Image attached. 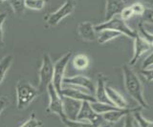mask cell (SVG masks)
Masks as SVG:
<instances>
[{
    "label": "cell",
    "mask_w": 153,
    "mask_h": 127,
    "mask_svg": "<svg viewBox=\"0 0 153 127\" xmlns=\"http://www.w3.org/2000/svg\"><path fill=\"white\" fill-rule=\"evenodd\" d=\"M105 90H106L108 98L110 100V101L113 103V105H115L116 107H119V108H123V109L129 108L126 100L117 90H115L114 88H112L109 85L105 86Z\"/></svg>",
    "instance_id": "obj_16"
},
{
    "label": "cell",
    "mask_w": 153,
    "mask_h": 127,
    "mask_svg": "<svg viewBox=\"0 0 153 127\" xmlns=\"http://www.w3.org/2000/svg\"><path fill=\"white\" fill-rule=\"evenodd\" d=\"M39 76V85L38 90L43 92L47 90L49 84L53 81V76H54V63L51 59V56L48 54H44L42 58V63L38 72Z\"/></svg>",
    "instance_id": "obj_5"
},
{
    "label": "cell",
    "mask_w": 153,
    "mask_h": 127,
    "mask_svg": "<svg viewBox=\"0 0 153 127\" xmlns=\"http://www.w3.org/2000/svg\"><path fill=\"white\" fill-rule=\"evenodd\" d=\"M9 104V100L7 97H1L0 98V115L2 114V112L5 110V108H6Z\"/></svg>",
    "instance_id": "obj_35"
},
{
    "label": "cell",
    "mask_w": 153,
    "mask_h": 127,
    "mask_svg": "<svg viewBox=\"0 0 153 127\" xmlns=\"http://www.w3.org/2000/svg\"><path fill=\"white\" fill-rule=\"evenodd\" d=\"M138 31H139L138 34L140 35L143 39H146L151 46V48L153 49V34H151V32L146 30V28L143 27L142 21L139 23V25H138Z\"/></svg>",
    "instance_id": "obj_25"
},
{
    "label": "cell",
    "mask_w": 153,
    "mask_h": 127,
    "mask_svg": "<svg viewBox=\"0 0 153 127\" xmlns=\"http://www.w3.org/2000/svg\"><path fill=\"white\" fill-rule=\"evenodd\" d=\"M151 66H153V53L150 54L148 56H146V59L143 60V62L142 64L143 70L148 69V68H150Z\"/></svg>",
    "instance_id": "obj_33"
},
{
    "label": "cell",
    "mask_w": 153,
    "mask_h": 127,
    "mask_svg": "<svg viewBox=\"0 0 153 127\" xmlns=\"http://www.w3.org/2000/svg\"><path fill=\"white\" fill-rule=\"evenodd\" d=\"M62 123L66 127H95L91 122L83 121V120H70L68 117H63L60 119Z\"/></svg>",
    "instance_id": "obj_22"
},
{
    "label": "cell",
    "mask_w": 153,
    "mask_h": 127,
    "mask_svg": "<svg viewBox=\"0 0 153 127\" xmlns=\"http://www.w3.org/2000/svg\"><path fill=\"white\" fill-rule=\"evenodd\" d=\"M16 107L19 110L27 108L33 100L39 95L40 91L29 82L27 79L22 78L18 80L16 86Z\"/></svg>",
    "instance_id": "obj_2"
},
{
    "label": "cell",
    "mask_w": 153,
    "mask_h": 127,
    "mask_svg": "<svg viewBox=\"0 0 153 127\" xmlns=\"http://www.w3.org/2000/svg\"><path fill=\"white\" fill-rule=\"evenodd\" d=\"M134 120H135L139 127H153V122L146 120L145 117L141 114V111H136L132 114Z\"/></svg>",
    "instance_id": "obj_23"
},
{
    "label": "cell",
    "mask_w": 153,
    "mask_h": 127,
    "mask_svg": "<svg viewBox=\"0 0 153 127\" xmlns=\"http://www.w3.org/2000/svg\"><path fill=\"white\" fill-rule=\"evenodd\" d=\"M123 127H135L134 126V117L132 114L126 116V120H124Z\"/></svg>",
    "instance_id": "obj_34"
},
{
    "label": "cell",
    "mask_w": 153,
    "mask_h": 127,
    "mask_svg": "<svg viewBox=\"0 0 153 127\" xmlns=\"http://www.w3.org/2000/svg\"><path fill=\"white\" fill-rule=\"evenodd\" d=\"M63 83L65 85L83 89L84 91H86L89 94H93L96 91V85L92 79L85 76H81V75L69 77V78H64Z\"/></svg>",
    "instance_id": "obj_9"
},
{
    "label": "cell",
    "mask_w": 153,
    "mask_h": 127,
    "mask_svg": "<svg viewBox=\"0 0 153 127\" xmlns=\"http://www.w3.org/2000/svg\"><path fill=\"white\" fill-rule=\"evenodd\" d=\"M140 73H141V75H143V77L145 78L148 82L153 81V68L141 70Z\"/></svg>",
    "instance_id": "obj_32"
},
{
    "label": "cell",
    "mask_w": 153,
    "mask_h": 127,
    "mask_svg": "<svg viewBox=\"0 0 153 127\" xmlns=\"http://www.w3.org/2000/svg\"><path fill=\"white\" fill-rule=\"evenodd\" d=\"M141 109H143V108L140 106L135 107V108H126V109L120 108L118 110L105 113V114L102 115V117L105 122H108V123L112 124V123H115V122H118L123 117H126L129 114H133V113L136 111H141Z\"/></svg>",
    "instance_id": "obj_13"
},
{
    "label": "cell",
    "mask_w": 153,
    "mask_h": 127,
    "mask_svg": "<svg viewBox=\"0 0 153 127\" xmlns=\"http://www.w3.org/2000/svg\"><path fill=\"white\" fill-rule=\"evenodd\" d=\"M96 127H113L111 123H108V122H104V123L100 124L99 126H96Z\"/></svg>",
    "instance_id": "obj_36"
},
{
    "label": "cell",
    "mask_w": 153,
    "mask_h": 127,
    "mask_svg": "<svg viewBox=\"0 0 153 127\" xmlns=\"http://www.w3.org/2000/svg\"><path fill=\"white\" fill-rule=\"evenodd\" d=\"M76 0H66V2L62 5L59 10L47 17V23L51 26H56L59 23L64 19L65 17L70 16L75 10Z\"/></svg>",
    "instance_id": "obj_8"
},
{
    "label": "cell",
    "mask_w": 153,
    "mask_h": 127,
    "mask_svg": "<svg viewBox=\"0 0 153 127\" xmlns=\"http://www.w3.org/2000/svg\"><path fill=\"white\" fill-rule=\"evenodd\" d=\"M4 1H7V0H0V2H4Z\"/></svg>",
    "instance_id": "obj_38"
},
{
    "label": "cell",
    "mask_w": 153,
    "mask_h": 127,
    "mask_svg": "<svg viewBox=\"0 0 153 127\" xmlns=\"http://www.w3.org/2000/svg\"><path fill=\"white\" fill-rule=\"evenodd\" d=\"M46 0H25V6L28 9L35 11H39L43 9Z\"/></svg>",
    "instance_id": "obj_26"
},
{
    "label": "cell",
    "mask_w": 153,
    "mask_h": 127,
    "mask_svg": "<svg viewBox=\"0 0 153 127\" xmlns=\"http://www.w3.org/2000/svg\"><path fill=\"white\" fill-rule=\"evenodd\" d=\"M105 86H106V84H105V78L103 77V75L100 74L98 77L97 85H96L95 98H96V100L99 102L107 103V104L113 105V103L110 101V100L108 98L106 90H105Z\"/></svg>",
    "instance_id": "obj_15"
},
{
    "label": "cell",
    "mask_w": 153,
    "mask_h": 127,
    "mask_svg": "<svg viewBox=\"0 0 153 127\" xmlns=\"http://www.w3.org/2000/svg\"><path fill=\"white\" fill-rule=\"evenodd\" d=\"M126 2L127 0H106L104 21H109L114 16H120L123 8L126 7Z\"/></svg>",
    "instance_id": "obj_12"
},
{
    "label": "cell",
    "mask_w": 153,
    "mask_h": 127,
    "mask_svg": "<svg viewBox=\"0 0 153 127\" xmlns=\"http://www.w3.org/2000/svg\"><path fill=\"white\" fill-rule=\"evenodd\" d=\"M133 40H134V51H133L132 58L130 61H129V65L130 66L135 64L138 61V59L143 54H146L147 51H149L151 49V46L149 45V43L146 39H143L139 34H137V35Z\"/></svg>",
    "instance_id": "obj_11"
},
{
    "label": "cell",
    "mask_w": 153,
    "mask_h": 127,
    "mask_svg": "<svg viewBox=\"0 0 153 127\" xmlns=\"http://www.w3.org/2000/svg\"><path fill=\"white\" fill-rule=\"evenodd\" d=\"M13 60V55H5L4 58L0 60V84L2 83L5 76H6L7 72L9 71L10 67H11Z\"/></svg>",
    "instance_id": "obj_20"
},
{
    "label": "cell",
    "mask_w": 153,
    "mask_h": 127,
    "mask_svg": "<svg viewBox=\"0 0 153 127\" xmlns=\"http://www.w3.org/2000/svg\"><path fill=\"white\" fill-rule=\"evenodd\" d=\"M76 120L91 122L95 127L105 122L102 117V115L97 114V113L93 110V108L91 107L90 102L88 101H81L79 110L78 112Z\"/></svg>",
    "instance_id": "obj_7"
},
{
    "label": "cell",
    "mask_w": 153,
    "mask_h": 127,
    "mask_svg": "<svg viewBox=\"0 0 153 127\" xmlns=\"http://www.w3.org/2000/svg\"><path fill=\"white\" fill-rule=\"evenodd\" d=\"M72 56V51H69L63 56L56 60V62L54 64V76H53L52 84L54 85L56 92L61 96L62 85H63L64 74L67 67V64L69 63V60ZM62 97V96H61Z\"/></svg>",
    "instance_id": "obj_4"
},
{
    "label": "cell",
    "mask_w": 153,
    "mask_h": 127,
    "mask_svg": "<svg viewBox=\"0 0 153 127\" xmlns=\"http://www.w3.org/2000/svg\"><path fill=\"white\" fill-rule=\"evenodd\" d=\"M133 16H134V13H133V11H132V9H131L130 6H129V7H124L123 10L122 11V13H120V16H121V18H122L123 20H124V21L130 19V18Z\"/></svg>",
    "instance_id": "obj_30"
},
{
    "label": "cell",
    "mask_w": 153,
    "mask_h": 127,
    "mask_svg": "<svg viewBox=\"0 0 153 127\" xmlns=\"http://www.w3.org/2000/svg\"><path fill=\"white\" fill-rule=\"evenodd\" d=\"M79 35L84 41L92 42L98 39L97 32L95 30V26L89 21H83L79 23Z\"/></svg>",
    "instance_id": "obj_14"
},
{
    "label": "cell",
    "mask_w": 153,
    "mask_h": 127,
    "mask_svg": "<svg viewBox=\"0 0 153 127\" xmlns=\"http://www.w3.org/2000/svg\"><path fill=\"white\" fill-rule=\"evenodd\" d=\"M10 5H11L13 13L17 16H21L25 10V0H10Z\"/></svg>",
    "instance_id": "obj_24"
},
{
    "label": "cell",
    "mask_w": 153,
    "mask_h": 127,
    "mask_svg": "<svg viewBox=\"0 0 153 127\" xmlns=\"http://www.w3.org/2000/svg\"><path fill=\"white\" fill-rule=\"evenodd\" d=\"M73 65L76 70H85L89 66V58L84 54L76 55L73 59Z\"/></svg>",
    "instance_id": "obj_21"
},
{
    "label": "cell",
    "mask_w": 153,
    "mask_h": 127,
    "mask_svg": "<svg viewBox=\"0 0 153 127\" xmlns=\"http://www.w3.org/2000/svg\"><path fill=\"white\" fill-rule=\"evenodd\" d=\"M142 22L153 24V9L146 8L145 12L142 15Z\"/></svg>",
    "instance_id": "obj_28"
},
{
    "label": "cell",
    "mask_w": 153,
    "mask_h": 127,
    "mask_svg": "<svg viewBox=\"0 0 153 127\" xmlns=\"http://www.w3.org/2000/svg\"><path fill=\"white\" fill-rule=\"evenodd\" d=\"M113 30L121 32L122 35H124L130 38L134 39L135 36L137 35L138 32L132 30L130 27H128L126 21L123 20L120 16H114L112 19H110L109 21H104L103 23H100L98 25H95V30L97 32H100L102 30Z\"/></svg>",
    "instance_id": "obj_3"
},
{
    "label": "cell",
    "mask_w": 153,
    "mask_h": 127,
    "mask_svg": "<svg viewBox=\"0 0 153 127\" xmlns=\"http://www.w3.org/2000/svg\"><path fill=\"white\" fill-rule=\"evenodd\" d=\"M42 124V121L36 117V115L33 114L29 119L21 124L19 127H40Z\"/></svg>",
    "instance_id": "obj_27"
},
{
    "label": "cell",
    "mask_w": 153,
    "mask_h": 127,
    "mask_svg": "<svg viewBox=\"0 0 153 127\" xmlns=\"http://www.w3.org/2000/svg\"><path fill=\"white\" fill-rule=\"evenodd\" d=\"M48 95H49V105L46 112L48 114H56L59 116L60 119L67 117L64 112V106H63V98L56 92L54 85L52 83L49 84L47 88Z\"/></svg>",
    "instance_id": "obj_6"
},
{
    "label": "cell",
    "mask_w": 153,
    "mask_h": 127,
    "mask_svg": "<svg viewBox=\"0 0 153 127\" xmlns=\"http://www.w3.org/2000/svg\"><path fill=\"white\" fill-rule=\"evenodd\" d=\"M123 74L124 86H126V90L127 94L133 100H135L139 103V106L140 107L148 109L149 105H148V103L146 100V97L143 96L142 83L136 73L130 68L129 65L124 64L123 66Z\"/></svg>",
    "instance_id": "obj_1"
},
{
    "label": "cell",
    "mask_w": 153,
    "mask_h": 127,
    "mask_svg": "<svg viewBox=\"0 0 153 127\" xmlns=\"http://www.w3.org/2000/svg\"><path fill=\"white\" fill-rule=\"evenodd\" d=\"M7 18V15L5 13H0V48H2L4 45L3 40V24Z\"/></svg>",
    "instance_id": "obj_31"
},
{
    "label": "cell",
    "mask_w": 153,
    "mask_h": 127,
    "mask_svg": "<svg viewBox=\"0 0 153 127\" xmlns=\"http://www.w3.org/2000/svg\"><path fill=\"white\" fill-rule=\"evenodd\" d=\"M121 35H123L121 32H116V31H113V30H102L99 32V35H98V42L100 44H105L107 42L111 41L114 38H117V37H120Z\"/></svg>",
    "instance_id": "obj_18"
},
{
    "label": "cell",
    "mask_w": 153,
    "mask_h": 127,
    "mask_svg": "<svg viewBox=\"0 0 153 127\" xmlns=\"http://www.w3.org/2000/svg\"><path fill=\"white\" fill-rule=\"evenodd\" d=\"M143 1H146V2H147V3L151 4V5H153V0H143Z\"/></svg>",
    "instance_id": "obj_37"
},
{
    "label": "cell",
    "mask_w": 153,
    "mask_h": 127,
    "mask_svg": "<svg viewBox=\"0 0 153 127\" xmlns=\"http://www.w3.org/2000/svg\"><path fill=\"white\" fill-rule=\"evenodd\" d=\"M62 98H63V106L66 117L70 120H76L81 102L64 97H62Z\"/></svg>",
    "instance_id": "obj_17"
},
{
    "label": "cell",
    "mask_w": 153,
    "mask_h": 127,
    "mask_svg": "<svg viewBox=\"0 0 153 127\" xmlns=\"http://www.w3.org/2000/svg\"><path fill=\"white\" fill-rule=\"evenodd\" d=\"M91 107L93 108V110L99 115H103L107 112H111L120 109L119 107H116L114 105H110L107 103H102V102H99V101H95V102H90Z\"/></svg>",
    "instance_id": "obj_19"
},
{
    "label": "cell",
    "mask_w": 153,
    "mask_h": 127,
    "mask_svg": "<svg viewBox=\"0 0 153 127\" xmlns=\"http://www.w3.org/2000/svg\"><path fill=\"white\" fill-rule=\"evenodd\" d=\"M61 96L64 97L71 98V100H74L80 101V102L81 101H88V102L97 101L95 98V96H92L91 94L82 90V89L74 87V86L62 88Z\"/></svg>",
    "instance_id": "obj_10"
},
{
    "label": "cell",
    "mask_w": 153,
    "mask_h": 127,
    "mask_svg": "<svg viewBox=\"0 0 153 127\" xmlns=\"http://www.w3.org/2000/svg\"><path fill=\"white\" fill-rule=\"evenodd\" d=\"M130 7H131L132 11H133L134 16H142V15H143V12H145V10H146V7L143 6L142 3H140V2L133 3Z\"/></svg>",
    "instance_id": "obj_29"
}]
</instances>
